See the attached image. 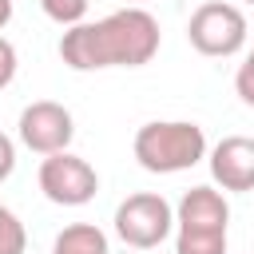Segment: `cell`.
Masks as SVG:
<instances>
[{
  "label": "cell",
  "instance_id": "7a4b0ae2",
  "mask_svg": "<svg viewBox=\"0 0 254 254\" xmlns=\"http://www.w3.org/2000/svg\"><path fill=\"white\" fill-rule=\"evenodd\" d=\"M135 159L151 175H179L206 159V135L187 119H155L135 131Z\"/></svg>",
  "mask_w": 254,
  "mask_h": 254
},
{
  "label": "cell",
  "instance_id": "5b68a950",
  "mask_svg": "<svg viewBox=\"0 0 254 254\" xmlns=\"http://www.w3.org/2000/svg\"><path fill=\"white\" fill-rule=\"evenodd\" d=\"M40 190L56 206H83L95 198L99 175L87 159H79L71 151H56V155H44V163H40Z\"/></svg>",
  "mask_w": 254,
  "mask_h": 254
},
{
  "label": "cell",
  "instance_id": "9c48e42d",
  "mask_svg": "<svg viewBox=\"0 0 254 254\" xmlns=\"http://www.w3.org/2000/svg\"><path fill=\"white\" fill-rule=\"evenodd\" d=\"M52 254H111V246H107V234L95 222H71L56 234Z\"/></svg>",
  "mask_w": 254,
  "mask_h": 254
},
{
  "label": "cell",
  "instance_id": "7c38bea8",
  "mask_svg": "<svg viewBox=\"0 0 254 254\" xmlns=\"http://www.w3.org/2000/svg\"><path fill=\"white\" fill-rule=\"evenodd\" d=\"M40 8H44V16H48L52 24H60V28H75V24H83V16H87V0H40Z\"/></svg>",
  "mask_w": 254,
  "mask_h": 254
},
{
  "label": "cell",
  "instance_id": "2e32d148",
  "mask_svg": "<svg viewBox=\"0 0 254 254\" xmlns=\"http://www.w3.org/2000/svg\"><path fill=\"white\" fill-rule=\"evenodd\" d=\"M12 20V0H0V28Z\"/></svg>",
  "mask_w": 254,
  "mask_h": 254
},
{
  "label": "cell",
  "instance_id": "9a60e30c",
  "mask_svg": "<svg viewBox=\"0 0 254 254\" xmlns=\"http://www.w3.org/2000/svg\"><path fill=\"white\" fill-rule=\"evenodd\" d=\"M12 171H16V143L0 131V183H4Z\"/></svg>",
  "mask_w": 254,
  "mask_h": 254
},
{
  "label": "cell",
  "instance_id": "4fadbf2b",
  "mask_svg": "<svg viewBox=\"0 0 254 254\" xmlns=\"http://www.w3.org/2000/svg\"><path fill=\"white\" fill-rule=\"evenodd\" d=\"M234 91H238V99L246 107H254V48L246 52V60H242V67L234 75Z\"/></svg>",
  "mask_w": 254,
  "mask_h": 254
},
{
  "label": "cell",
  "instance_id": "8fae6325",
  "mask_svg": "<svg viewBox=\"0 0 254 254\" xmlns=\"http://www.w3.org/2000/svg\"><path fill=\"white\" fill-rule=\"evenodd\" d=\"M175 254H226V234H190V230H179Z\"/></svg>",
  "mask_w": 254,
  "mask_h": 254
},
{
  "label": "cell",
  "instance_id": "277c9868",
  "mask_svg": "<svg viewBox=\"0 0 254 254\" xmlns=\"http://www.w3.org/2000/svg\"><path fill=\"white\" fill-rule=\"evenodd\" d=\"M175 226V210L163 194H151V190H139V194H127L119 206H115V234L135 246V250H151L159 246Z\"/></svg>",
  "mask_w": 254,
  "mask_h": 254
},
{
  "label": "cell",
  "instance_id": "8992f818",
  "mask_svg": "<svg viewBox=\"0 0 254 254\" xmlns=\"http://www.w3.org/2000/svg\"><path fill=\"white\" fill-rule=\"evenodd\" d=\"M20 143L36 155H56V151H67L71 135H75V119L64 103L56 99H36L20 111Z\"/></svg>",
  "mask_w": 254,
  "mask_h": 254
},
{
  "label": "cell",
  "instance_id": "3957f363",
  "mask_svg": "<svg viewBox=\"0 0 254 254\" xmlns=\"http://www.w3.org/2000/svg\"><path fill=\"white\" fill-rule=\"evenodd\" d=\"M187 40H190V48L198 56L226 60V56L246 48V16L226 0H206V4H198L190 12Z\"/></svg>",
  "mask_w": 254,
  "mask_h": 254
},
{
  "label": "cell",
  "instance_id": "e0dca14e",
  "mask_svg": "<svg viewBox=\"0 0 254 254\" xmlns=\"http://www.w3.org/2000/svg\"><path fill=\"white\" fill-rule=\"evenodd\" d=\"M242 4H254V0H242Z\"/></svg>",
  "mask_w": 254,
  "mask_h": 254
},
{
  "label": "cell",
  "instance_id": "ba28073f",
  "mask_svg": "<svg viewBox=\"0 0 254 254\" xmlns=\"http://www.w3.org/2000/svg\"><path fill=\"white\" fill-rule=\"evenodd\" d=\"M210 179L222 190H254V139L226 135L210 151Z\"/></svg>",
  "mask_w": 254,
  "mask_h": 254
},
{
  "label": "cell",
  "instance_id": "30bf717a",
  "mask_svg": "<svg viewBox=\"0 0 254 254\" xmlns=\"http://www.w3.org/2000/svg\"><path fill=\"white\" fill-rule=\"evenodd\" d=\"M28 250V230L24 222L0 202V254H24Z\"/></svg>",
  "mask_w": 254,
  "mask_h": 254
},
{
  "label": "cell",
  "instance_id": "52a82bcc",
  "mask_svg": "<svg viewBox=\"0 0 254 254\" xmlns=\"http://www.w3.org/2000/svg\"><path fill=\"white\" fill-rule=\"evenodd\" d=\"M175 222L179 230H190V234H226L230 202L214 187H190L175 206Z\"/></svg>",
  "mask_w": 254,
  "mask_h": 254
},
{
  "label": "cell",
  "instance_id": "6da1fadb",
  "mask_svg": "<svg viewBox=\"0 0 254 254\" xmlns=\"http://www.w3.org/2000/svg\"><path fill=\"white\" fill-rule=\"evenodd\" d=\"M159 52V20L147 8H119L95 24H75L60 36V60L71 71L143 67Z\"/></svg>",
  "mask_w": 254,
  "mask_h": 254
},
{
  "label": "cell",
  "instance_id": "5bb4252c",
  "mask_svg": "<svg viewBox=\"0 0 254 254\" xmlns=\"http://www.w3.org/2000/svg\"><path fill=\"white\" fill-rule=\"evenodd\" d=\"M16 79V48L0 36V87H8Z\"/></svg>",
  "mask_w": 254,
  "mask_h": 254
}]
</instances>
